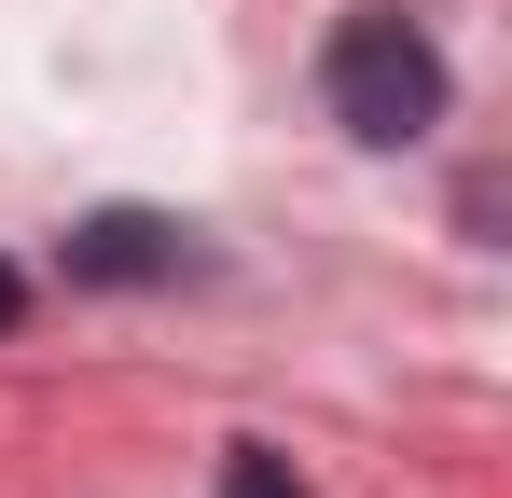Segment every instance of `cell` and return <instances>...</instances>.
<instances>
[{"mask_svg": "<svg viewBox=\"0 0 512 498\" xmlns=\"http://www.w3.org/2000/svg\"><path fill=\"white\" fill-rule=\"evenodd\" d=\"M319 97H333V125L346 139H374V153H402V139H429L443 125V56H429V28L416 14H346L333 28V56H319Z\"/></svg>", "mask_w": 512, "mask_h": 498, "instance_id": "6da1fadb", "label": "cell"}, {"mask_svg": "<svg viewBox=\"0 0 512 498\" xmlns=\"http://www.w3.org/2000/svg\"><path fill=\"white\" fill-rule=\"evenodd\" d=\"M70 277H97V291L180 277V222H153V208H97V222H70Z\"/></svg>", "mask_w": 512, "mask_h": 498, "instance_id": "7a4b0ae2", "label": "cell"}, {"mask_svg": "<svg viewBox=\"0 0 512 498\" xmlns=\"http://www.w3.org/2000/svg\"><path fill=\"white\" fill-rule=\"evenodd\" d=\"M222 498H305V485H291L263 443H236V457H222Z\"/></svg>", "mask_w": 512, "mask_h": 498, "instance_id": "3957f363", "label": "cell"}, {"mask_svg": "<svg viewBox=\"0 0 512 498\" xmlns=\"http://www.w3.org/2000/svg\"><path fill=\"white\" fill-rule=\"evenodd\" d=\"M14 305H28V277H14V263H0V332H14Z\"/></svg>", "mask_w": 512, "mask_h": 498, "instance_id": "277c9868", "label": "cell"}]
</instances>
